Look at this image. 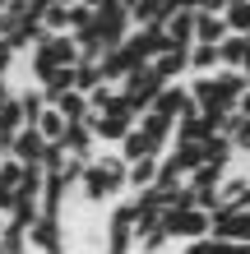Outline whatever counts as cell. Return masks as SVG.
Wrapping results in <instances>:
<instances>
[{
    "mask_svg": "<svg viewBox=\"0 0 250 254\" xmlns=\"http://www.w3.org/2000/svg\"><path fill=\"white\" fill-rule=\"evenodd\" d=\"M125 185H130V162H125L121 153H102V157H93V162H88V171H83V181H79V190H83L88 203L111 199V194H121Z\"/></svg>",
    "mask_w": 250,
    "mask_h": 254,
    "instance_id": "cell-1",
    "label": "cell"
},
{
    "mask_svg": "<svg viewBox=\"0 0 250 254\" xmlns=\"http://www.w3.org/2000/svg\"><path fill=\"white\" fill-rule=\"evenodd\" d=\"M163 88H167V83H163V74H158L153 65H144V69H135V74L121 83V93L130 97V107L144 116V111H153V102H158V93H163Z\"/></svg>",
    "mask_w": 250,
    "mask_h": 254,
    "instance_id": "cell-2",
    "label": "cell"
},
{
    "mask_svg": "<svg viewBox=\"0 0 250 254\" xmlns=\"http://www.w3.org/2000/svg\"><path fill=\"white\" fill-rule=\"evenodd\" d=\"M130 28H135V14H130L121 0H111V5L97 9V37L107 42V47H125V42H130Z\"/></svg>",
    "mask_w": 250,
    "mask_h": 254,
    "instance_id": "cell-3",
    "label": "cell"
},
{
    "mask_svg": "<svg viewBox=\"0 0 250 254\" xmlns=\"http://www.w3.org/2000/svg\"><path fill=\"white\" fill-rule=\"evenodd\" d=\"M163 227H167V236H181V241H204V236L213 231V213H204V208L163 213Z\"/></svg>",
    "mask_w": 250,
    "mask_h": 254,
    "instance_id": "cell-4",
    "label": "cell"
},
{
    "mask_svg": "<svg viewBox=\"0 0 250 254\" xmlns=\"http://www.w3.org/2000/svg\"><path fill=\"white\" fill-rule=\"evenodd\" d=\"M135 199L116 203V213L107 222V254H130V245H135Z\"/></svg>",
    "mask_w": 250,
    "mask_h": 254,
    "instance_id": "cell-5",
    "label": "cell"
},
{
    "mask_svg": "<svg viewBox=\"0 0 250 254\" xmlns=\"http://www.w3.org/2000/svg\"><path fill=\"white\" fill-rule=\"evenodd\" d=\"M213 241H241V245H250V208H246V213L218 208V213H213Z\"/></svg>",
    "mask_w": 250,
    "mask_h": 254,
    "instance_id": "cell-6",
    "label": "cell"
},
{
    "mask_svg": "<svg viewBox=\"0 0 250 254\" xmlns=\"http://www.w3.org/2000/svg\"><path fill=\"white\" fill-rule=\"evenodd\" d=\"M47 148H51V143L42 139V129H23L19 139H14V148H9L5 157H19L23 167H42V162H47Z\"/></svg>",
    "mask_w": 250,
    "mask_h": 254,
    "instance_id": "cell-7",
    "label": "cell"
},
{
    "mask_svg": "<svg viewBox=\"0 0 250 254\" xmlns=\"http://www.w3.org/2000/svg\"><path fill=\"white\" fill-rule=\"evenodd\" d=\"M232 37V28H227V19L223 14H195V47H223V42Z\"/></svg>",
    "mask_w": 250,
    "mask_h": 254,
    "instance_id": "cell-8",
    "label": "cell"
},
{
    "mask_svg": "<svg viewBox=\"0 0 250 254\" xmlns=\"http://www.w3.org/2000/svg\"><path fill=\"white\" fill-rule=\"evenodd\" d=\"M218 199H223L227 213H246L250 208V176H227L223 190H218Z\"/></svg>",
    "mask_w": 250,
    "mask_h": 254,
    "instance_id": "cell-9",
    "label": "cell"
},
{
    "mask_svg": "<svg viewBox=\"0 0 250 254\" xmlns=\"http://www.w3.org/2000/svg\"><path fill=\"white\" fill-rule=\"evenodd\" d=\"M33 245H42V254H65L61 217H37V222H33Z\"/></svg>",
    "mask_w": 250,
    "mask_h": 254,
    "instance_id": "cell-10",
    "label": "cell"
},
{
    "mask_svg": "<svg viewBox=\"0 0 250 254\" xmlns=\"http://www.w3.org/2000/svg\"><path fill=\"white\" fill-rule=\"evenodd\" d=\"M121 157L130 162V167H135V162H144V157H158V148L149 143V134H144V129L135 125V129H130L125 139H121Z\"/></svg>",
    "mask_w": 250,
    "mask_h": 254,
    "instance_id": "cell-11",
    "label": "cell"
},
{
    "mask_svg": "<svg viewBox=\"0 0 250 254\" xmlns=\"http://www.w3.org/2000/svg\"><path fill=\"white\" fill-rule=\"evenodd\" d=\"M158 176H163V157H144L130 167V185H135V194H144V190L158 185Z\"/></svg>",
    "mask_w": 250,
    "mask_h": 254,
    "instance_id": "cell-12",
    "label": "cell"
},
{
    "mask_svg": "<svg viewBox=\"0 0 250 254\" xmlns=\"http://www.w3.org/2000/svg\"><path fill=\"white\" fill-rule=\"evenodd\" d=\"M167 37L176 42V47H195V14H190V9H181V14H171V19H167Z\"/></svg>",
    "mask_w": 250,
    "mask_h": 254,
    "instance_id": "cell-13",
    "label": "cell"
},
{
    "mask_svg": "<svg viewBox=\"0 0 250 254\" xmlns=\"http://www.w3.org/2000/svg\"><path fill=\"white\" fill-rule=\"evenodd\" d=\"M153 69L163 74V83H171L181 69H190V51H185V47H171V51H163V56L153 61Z\"/></svg>",
    "mask_w": 250,
    "mask_h": 254,
    "instance_id": "cell-14",
    "label": "cell"
},
{
    "mask_svg": "<svg viewBox=\"0 0 250 254\" xmlns=\"http://www.w3.org/2000/svg\"><path fill=\"white\" fill-rule=\"evenodd\" d=\"M199 148H204V167H227V162H232V148H237V143H232L227 134H213V139H204Z\"/></svg>",
    "mask_w": 250,
    "mask_h": 254,
    "instance_id": "cell-15",
    "label": "cell"
},
{
    "mask_svg": "<svg viewBox=\"0 0 250 254\" xmlns=\"http://www.w3.org/2000/svg\"><path fill=\"white\" fill-rule=\"evenodd\" d=\"M139 129L149 134V143L163 153V143L171 139V129H176V125H171V121H163V116H153V111H144V116H139Z\"/></svg>",
    "mask_w": 250,
    "mask_h": 254,
    "instance_id": "cell-16",
    "label": "cell"
},
{
    "mask_svg": "<svg viewBox=\"0 0 250 254\" xmlns=\"http://www.w3.org/2000/svg\"><path fill=\"white\" fill-rule=\"evenodd\" d=\"M218 51H223V65L227 69H246V61H250V37H237V33H232Z\"/></svg>",
    "mask_w": 250,
    "mask_h": 254,
    "instance_id": "cell-17",
    "label": "cell"
},
{
    "mask_svg": "<svg viewBox=\"0 0 250 254\" xmlns=\"http://www.w3.org/2000/svg\"><path fill=\"white\" fill-rule=\"evenodd\" d=\"M218 65H223V51L218 47H190V69L195 74H213Z\"/></svg>",
    "mask_w": 250,
    "mask_h": 254,
    "instance_id": "cell-18",
    "label": "cell"
},
{
    "mask_svg": "<svg viewBox=\"0 0 250 254\" xmlns=\"http://www.w3.org/2000/svg\"><path fill=\"white\" fill-rule=\"evenodd\" d=\"M223 19H227V28H232L237 37H250V0H232Z\"/></svg>",
    "mask_w": 250,
    "mask_h": 254,
    "instance_id": "cell-19",
    "label": "cell"
},
{
    "mask_svg": "<svg viewBox=\"0 0 250 254\" xmlns=\"http://www.w3.org/2000/svg\"><path fill=\"white\" fill-rule=\"evenodd\" d=\"M37 129H42V139H47V143H61V139H65V129H70V121H65V116L51 107V111L37 121Z\"/></svg>",
    "mask_w": 250,
    "mask_h": 254,
    "instance_id": "cell-20",
    "label": "cell"
},
{
    "mask_svg": "<svg viewBox=\"0 0 250 254\" xmlns=\"http://www.w3.org/2000/svg\"><path fill=\"white\" fill-rule=\"evenodd\" d=\"M42 28L56 37V33H70V5H47V14H42Z\"/></svg>",
    "mask_w": 250,
    "mask_h": 254,
    "instance_id": "cell-21",
    "label": "cell"
},
{
    "mask_svg": "<svg viewBox=\"0 0 250 254\" xmlns=\"http://www.w3.org/2000/svg\"><path fill=\"white\" fill-rule=\"evenodd\" d=\"M218 88H213V74H195V83H190V102H199V107H213Z\"/></svg>",
    "mask_w": 250,
    "mask_h": 254,
    "instance_id": "cell-22",
    "label": "cell"
},
{
    "mask_svg": "<svg viewBox=\"0 0 250 254\" xmlns=\"http://www.w3.org/2000/svg\"><path fill=\"white\" fill-rule=\"evenodd\" d=\"M190 190H223V167H199L190 176Z\"/></svg>",
    "mask_w": 250,
    "mask_h": 254,
    "instance_id": "cell-23",
    "label": "cell"
},
{
    "mask_svg": "<svg viewBox=\"0 0 250 254\" xmlns=\"http://www.w3.org/2000/svg\"><path fill=\"white\" fill-rule=\"evenodd\" d=\"M218 245H223V241L204 236V241H190V250H185V254H218Z\"/></svg>",
    "mask_w": 250,
    "mask_h": 254,
    "instance_id": "cell-24",
    "label": "cell"
},
{
    "mask_svg": "<svg viewBox=\"0 0 250 254\" xmlns=\"http://www.w3.org/2000/svg\"><path fill=\"white\" fill-rule=\"evenodd\" d=\"M14 56H19V51H14V42H0V74L14 65Z\"/></svg>",
    "mask_w": 250,
    "mask_h": 254,
    "instance_id": "cell-25",
    "label": "cell"
},
{
    "mask_svg": "<svg viewBox=\"0 0 250 254\" xmlns=\"http://www.w3.org/2000/svg\"><path fill=\"white\" fill-rule=\"evenodd\" d=\"M218 254H250V245H241V241H223V245H218Z\"/></svg>",
    "mask_w": 250,
    "mask_h": 254,
    "instance_id": "cell-26",
    "label": "cell"
},
{
    "mask_svg": "<svg viewBox=\"0 0 250 254\" xmlns=\"http://www.w3.org/2000/svg\"><path fill=\"white\" fill-rule=\"evenodd\" d=\"M9 102H14V93H9V79H5V74H0V111H5Z\"/></svg>",
    "mask_w": 250,
    "mask_h": 254,
    "instance_id": "cell-27",
    "label": "cell"
},
{
    "mask_svg": "<svg viewBox=\"0 0 250 254\" xmlns=\"http://www.w3.org/2000/svg\"><path fill=\"white\" fill-rule=\"evenodd\" d=\"M241 116H250V93H246V97H241Z\"/></svg>",
    "mask_w": 250,
    "mask_h": 254,
    "instance_id": "cell-28",
    "label": "cell"
},
{
    "mask_svg": "<svg viewBox=\"0 0 250 254\" xmlns=\"http://www.w3.org/2000/svg\"><path fill=\"white\" fill-rule=\"evenodd\" d=\"M0 254H5V217H0Z\"/></svg>",
    "mask_w": 250,
    "mask_h": 254,
    "instance_id": "cell-29",
    "label": "cell"
},
{
    "mask_svg": "<svg viewBox=\"0 0 250 254\" xmlns=\"http://www.w3.org/2000/svg\"><path fill=\"white\" fill-rule=\"evenodd\" d=\"M83 5H93V9H102V5H111V0H83Z\"/></svg>",
    "mask_w": 250,
    "mask_h": 254,
    "instance_id": "cell-30",
    "label": "cell"
},
{
    "mask_svg": "<svg viewBox=\"0 0 250 254\" xmlns=\"http://www.w3.org/2000/svg\"><path fill=\"white\" fill-rule=\"evenodd\" d=\"M121 5H125V9H135V5H139V0H121Z\"/></svg>",
    "mask_w": 250,
    "mask_h": 254,
    "instance_id": "cell-31",
    "label": "cell"
},
{
    "mask_svg": "<svg viewBox=\"0 0 250 254\" xmlns=\"http://www.w3.org/2000/svg\"><path fill=\"white\" fill-rule=\"evenodd\" d=\"M33 5H56V0H33Z\"/></svg>",
    "mask_w": 250,
    "mask_h": 254,
    "instance_id": "cell-32",
    "label": "cell"
},
{
    "mask_svg": "<svg viewBox=\"0 0 250 254\" xmlns=\"http://www.w3.org/2000/svg\"><path fill=\"white\" fill-rule=\"evenodd\" d=\"M0 42H5V37H0Z\"/></svg>",
    "mask_w": 250,
    "mask_h": 254,
    "instance_id": "cell-33",
    "label": "cell"
}]
</instances>
